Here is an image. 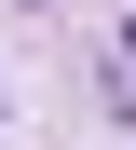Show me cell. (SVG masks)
<instances>
[{"mask_svg": "<svg viewBox=\"0 0 136 150\" xmlns=\"http://www.w3.org/2000/svg\"><path fill=\"white\" fill-rule=\"evenodd\" d=\"M123 55H136V28H123Z\"/></svg>", "mask_w": 136, "mask_h": 150, "instance_id": "cell-2", "label": "cell"}, {"mask_svg": "<svg viewBox=\"0 0 136 150\" xmlns=\"http://www.w3.org/2000/svg\"><path fill=\"white\" fill-rule=\"evenodd\" d=\"M14 14H41V0H14Z\"/></svg>", "mask_w": 136, "mask_h": 150, "instance_id": "cell-1", "label": "cell"}]
</instances>
